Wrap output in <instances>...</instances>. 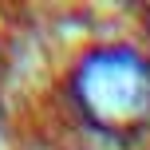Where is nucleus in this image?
<instances>
[{
  "label": "nucleus",
  "mask_w": 150,
  "mask_h": 150,
  "mask_svg": "<svg viewBox=\"0 0 150 150\" xmlns=\"http://www.w3.org/2000/svg\"><path fill=\"white\" fill-rule=\"evenodd\" d=\"M71 111L111 142L150 130V59L130 44H99L79 55L67 79Z\"/></svg>",
  "instance_id": "f257e3e1"
}]
</instances>
